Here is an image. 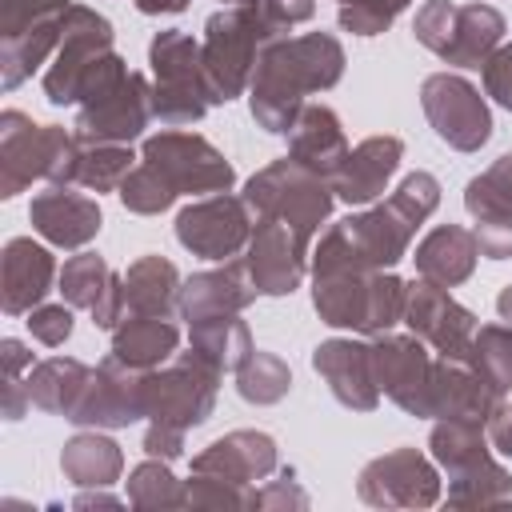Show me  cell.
Segmentation results:
<instances>
[{
  "instance_id": "1",
  "label": "cell",
  "mask_w": 512,
  "mask_h": 512,
  "mask_svg": "<svg viewBox=\"0 0 512 512\" xmlns=\"http://www.w3.org/2000/svg\"><path fill=\"white\" fill-rule=\"evenodd\" d=\"M440 208V180L424 168L408 172L396 192L364 212L328 224L312 248V276L328 272H380L408 256L416 228Z\"/></svg>"
},
{
  "instance_id": "2",
  "label": "cell",
  "mask_w": 512,
  "mask_h": 512,
  "mask_svg": "<svg viewBox=\"0 0 512 512\" xmlns=\"http://www.w3.org/2000/svg\"><path fill=\"white\" fill-rule=\"evenodd\" d=\"M344 44L332 32H300L264 48L248 84V112L256 128L288 136L304 108V96L328 92L344 76Z\"/></svg>"
},
{
  "instance_id": "3",
  "label": "cell",
  "mask_w": 512,
  "mask_h": 512,
  "mask_svg": "<svg viewBox=\"0 0 512 512\" xmlns=\"http://www.w3.org/2000/svg\"><path fill=\"white\" fill-rule=\"evenodd\" d=\"M284 36H288V24L272 12L268 0H232L220 12H212L204 20V40H200L212 100L228 104L244 96L252 84L256 60L264 56L268 44Z\"/></svg>"
},
{
  "instance_id": "4",
  "label": "cell",
  "mask_w": 512,
  "mask_h": 512,
  "mask_svg": "<svg viewBox=\"0 0 512 512\" xmlns=\"http://www.w3.org/2000/svg\"><path fill=\"white\" fill-rule=\"evenodd\" d=\"M408 280L392 268L380 272H328L312 276V308L328 328H348L360 336H380L404 324Z\"/></svg>"
},
{
  "instance_id": "5",
  "label": "cell",
  "mask_w": 512,
  "mask_h": 512,
  "mask_svg": "<svg viewBox=\"0 0 512 512\" xmlns=\"http://www.w3.org/2000/svg\"><path fill=\"white\" fill-rule=\"evenodd\" d=\"M80 140L60 124H36L20 108L0 112V196H20L32 180L68 184L76 172Z\"/></svg>"
},
{
  "instance_id": "6",
  "label": "cell",
  "mask_w": 512,
  "mask_h": 512,
  "mask_svg": "<svg viewBox=\"0 0 512 512\" xmlns=\"http://www.w3.org/2000/svg\"><path fill=\"white\" fill-rule=\"evenodd\" d=\"M148 64H152V112L164 128L196 124L208 116V108H216L196 36L180 28L156 32L148 44Z\"/></svg>"
},
{
  "instance_id": "7",
  "label": "cell",
  "mask_w": 512,
  "mask_h": 512,
  "mask_svg": "<svg viewBox=\"0 0 512 512\" xmlns=\"http://www.w3.org/2000/svg\"><path fill=\"white\" fill-rule=\"evenodd\" d=\"M244 200L256 220H280L304 236H316L320 224L332 216L336 188H332V180L316 176L312 168L296 164L292 156H280L248 176Z\"/></svg>"
},
{
  "instance_id": "8",
  "label": "cell",
  "mask_w": 512,
  "mask_h": 512,
  "mask_svg": "<svg viewBox=\"0 0 512 512\" xmlns=\"http://www.w3.org/2000/svg\"><path fill=\"white\" fill-rule=\"evenodd\" d=\"M140 160L176 196H212V192H232V184H236L232 160L212 140H204L200 132L164 128V132L144 140Z\"/></svg>"
},
{
  "instance_id": "9",
  "label": "cell",
  "mask_w": 512,
  "mask_h": 512,
  "mask_svg": "<svg viewBox=\"0 0 512 512\" xmlns=\"http://www.w3.org/2000/svg\"><path fill=\"white\" fill-rule=\"evenodd\" d=\"M220 376L208 360H200L192 348L188 352H176L168 364L152 368L148 372V384H144V416L152 424H168V428H200L212 408H216V388H220Z\"/></svg>"
},
{
  "instance_id": "10",
  "label": "cell",
  "mask_w": 512,
  "mask_h": 512,
  "mask_svg": "<svg viewBox=\"0 0 512 512\" xmlns=\"http://www.w3.org/2000/svg\"><path fill=\"white\" fill-rule=\"evenodd\" d=\"M112 40H116V32H112L108 16H100L88 4H72L60 16V48H56V60L48 64V72H44V100L52 108L80 104L84 72L104 52H112Z\"/></svg>"
},
{
  "instance_id": "11",
  "label": "cell",
  "mask_w": 512,
  "mask_h": 512,
  "mask_svg": "<svg viewBox=\"0 0 512 512\" xmlns=\"http://www.w3.org/2000/svg\"><path fill=\"white\" fill-rule=\"evenodd\" d=\"M420 108H424L432 132L456 152H480L492 140L488 100L460 72H432L420 84Z\"/></svg>"
},
{
  "instance_id": "12",
  "label": "cell",
  "mask_w": 512,
  "mask_h": 512,
  "mask_svg": "<svg viewBox=\"0 0 512 512\" xmlns=\"http://www.w3.org/2000/svg\"><path fill=\"white\" fill-rule=\"evenodd\" d=\"M252 228H256V216H252L248 200L232 196V192L200 196L188 208H180V216H176V240L200 260L240 256L252 240Z\"/></svg>"
},
{
  "instance_id": "13",
  "label": "cell",
  "mask_w": 512,
  "mask_h": 512,
  "mask_svg": "<svg viewBox=\"0 0 512 512\" xmlns=\"http://www.w3.org/2000/svg\"><path fill=\"white\" fill-rule=\"evenodd\" d=\"M356 496L372 508H432L440 500L436 460L420 448H392L360 468Z\"/></svg>"
},
{
  "instance_id": "14",
  "label": "cell",
  "mask_w": 512,
  "mask_h": 512,
  "mask_svg": "<svg viewBox=\"0 0 512 512\" xmlns=\"http://www.w3.org/2000/svg\"><path fill=\"white\" fill-rule=\"evenodd\" d=\"M372 344V368H376V384L380 396H388L400 412L408 416H432V352L428 344L408 332H380L368 340Z\"/></svg>"
},
{
  "instance_id": "15",
  "label": "cell",
  "mask_w": 512,
  "mask_h": 512,
  "mask_svg": "<svg viewBox=\"0 0 512 512\" xmlns=\"http://www.w3.org/2000/svg\"><path fill=\"white\" fill-rule=\"evenodd\" d=\"M144 384H148V372L128 368L124 360H116L108 352L88 372V380L64 420H72L76 428H128V424L144 420Z\"/></svg>"
},
{
  "instance_id": "16",
  "label": "cell",
  "mask_w": 512,
  "mask_h": 512,
  "mask_svg": "<svg viewBox=\"0 0 512 512\" xmlns=\"http://www.w3.org/2000/svg\"><path fill=\"white\" fill-rule=\"evenodd\" d=\"M404 324L408 332H416L436 356L448 360H468L472 356V336H476V312L464 308L448 288L416 276L408 284V300H404Z\"/></svg>"
},
{
  "instance_id": "17",
  "label": "cell",
  "mask_w": 512,
  "mask_h": 512,
  "mask_svg": "<svg viewBox=\"0 0 512 512\" xmlns=\"http://www.w3.org/2000/svg\"><path fill=\"white\" fill-rule=\"evenodd\" d=\"M248 276L260 296H292L312 264V236L280 224V220H256L252 240L244 248Z\"/></svg>"
},
{
  "instance_id": "18",
  "label": "cell",
  "mask_w": 512,
  "mask_h": 512,
  "mask_svg": "<svg viewBox=\"0 0 512 512\" xmlns=\"http://www.w3.org/2000/svg\"><path fill=\"white\" fill-rule=\"evenodd\" d=\"M148 120H156L152 112V84L144 72H128L108 96L80 104L76 116V136L80 140H96V144H132L144 136Z\"/></svg>"
},
{
  "instance_id": "19",
  "label": "cell",
  "mask_w": 512,
  "mask_h": 512,
  "mask_svg": "<svg viewBox=\"0 0 512 512\" xmlns=\"http://www.w3.org/2000/svg\"><path fill=\"white\" fill-rule=\"evenodd\" d=\"M312 368L344 408L372 412L380 404V384H376V368H372V344L352 340V336L320 340L312 348Z\"/></svg>"
},
{
  "instance_id": "20",
  "label": "cell",
  "mask_w": 512,
  "mask_h": 512,
  "mask_svg": "<svg viewBox=\"0 0 512 512\" xmlns=\"http://www.w3.org/2000/svg\"><path fill=\"white\" fill-rule=\"evenodd\" d=\"M28 220H32L36 236H44L52 248H68V252H80L104 228L100 204L84 192H72L68 184H48L44 192H36L28 204Z\"/></svg>"
},
{
  "instance_id": "21",
  "label": "cell",
  "mask_w": 512,
  "mask_h": 512,
  "mask_svg": "<svg viewBox=\"0 0 512 512\" xmlns=\"http://www.w3.org/2000/svg\"><path fill=\"white\" fill-rule=\"evenodd\" d=\"M52 280H60L56 272V256L36 244L32 236H12L0 252V308L8 316H28L36 304H44V296L52 292Z\"/></svg>"
},
{
  "instance_id": "22",
  "label": "cell",
  "mask_w": 512,
  "mask_h": 512,
  "mask_svg": "<svg viewBox=\"0 0 512 512\" xmlns=\"http://www.w3.org/2000/svg\"><path fill=\"white\" fill-rule=\"evenodd\" d=\"M256 296L260 292L248 276V264L224 260L220 268L192 272L180 284V320L196 324V320H212V316H232V312H244Z\"/></svg>"
},
{
  "instance_id": "23",
  "label": "cell",
  "mask_w": 512,
  "mask_h": 512,
  "mask_svg": "<svg viewBox=\"0 0 512 512\" xmlns=\"http://www.w3.org/2000/svg\"><path fill=\"white\" fill-rule=\"evenodd\" d=\"M280 464V448L268 432L256 428H236L220 440H212L208 448H200L192 456V472H208V476H224L236 484H256L268 480Z\"/></svg>"
},
{
  "instance_id": "24",
  "label": "cell",
  "mask_w": 512,
  "mask_h": 512,
  "mask_svg": "<svg viewBox=\"0 0 512 512\" xmlns=\"http://www.w3.org/2000/svg\"><path fill=\"white\" fill-rule=\"evenodd\" d=\"M348 136L340 116L328 104H304L300 116L288 128V156L304 168H312L324 180H336V172L348 160Z\"/></svg>"
},
{
  "instance_id": "25",
  "label": "cell",
  "mask_w": 512,
  "mask_h": 512,
  "mask_svg": "<svg viewBox=\"0 0 512 512\" xmlns=\"http://www.w3.org/2000/svg\"><path fill=\"white\" fill-rule=\"evenodd\" d=\"M400 160H404V140L400 136H368V140H360L348 152V160L336 172V180H332L336 200H344V204H376L384 196L388 180L396 176Z\"/></svg>"
},
{
  "instance_id": "26",
  "label": "cell",
  "mask_w": 512,
  "mask_h": 512,
  "mask_svg": "<svg viewBox=\"0 0 512 512\" xmlns=\"http://www.w3.org/2000/svg\"><path fill=\"white\" fill-rule=\"evenodd\" d=\"M496 388L468 364V360H448L436 356L432 364V416L428 420H488L492 404H496Z\"/></svg>"
},
{
  "instance_id": "27",
  "label": "cell",
  "mask_w": 512,
  "mask_h": 512,
  "mask_svg": "<svg viewBox=\"0 0 512 512\" xmlns=\"http://www.w3.org/2000/svg\"><path fill=\"white\" fill-rule=\"evenodd\" d=\"M412 260H416V276H424V280H432L440 288H456V284H464L476 272L480 248H476L472 228L440 224V228H432L416 244V256Z\"/></svg>"
},
{
  "instance_id": "28",
  "label": "cell",
  "mask_w": 512,
  "mask_h": 512,
  "mask_svg": "<svg viewBox=\"0 0 512 512\" xmlns=\"http://www.w3.org/2000/svg\"><path fill=\"white\" fill-rule=\"evenodd\" d=\"M504 32H508V20L500 8L492 4H460L456 8V24H452V40L448 48L440 52L444 64L452 68H480L500 44H504Z\"/></svg>"
},
{
  "instance_id": "29",
  "label": "cell",
  "mask_w": 512,
  "mask_h": 512,
  "mask_svg": "<svg viewBox=\"0 0 512 512\" xmlns=\"http://www.w3.org/2000/svg\"><path fill=\"white\" fill-rule=\"evenodd\" d=\"M176 348H180V328L168 316H132L128 312L112 328V356L140 372L168 364L176 356Z\"/></svg>"
},
{
  "instance_id": "30",
  "label": "cell",
  "mask_w": 512,
  "mask_h": 512,
  "mask_svg": "<svg viewBox=\"0 0 512 512\" xmlns=\"http://www.w3.org/2000/svg\"><path fill=\"white\" fill-rule=\"evenodd\" d=\"M60 472L76 488H108L124 472V452L112 436H104V428H88L60 448Z\"/></svg>"
},
{
  "instance_id": "31",
  "label": "cell",
  "mask_w": 512,
  "mask_h": 512,
  "mask_svg": "<svg viewBox=\"0 0 512 512\" xmlns=\"http://www.w3.org/2000/svg\"><path fill=\"white\" fill-rule=\"evenodd\" d=\"M180 268L168 256H140L124 272V296L132 316H172L180 312Z\"/></svg>"
},
{
  "instance_id": "32",
  "label": "cell",
  "mask_w": 512,
  "mask_h": 512,
  "mask_svg": "<svg viewBox=\"0 0 512 512\" xmlns=\"http://www.w3.org/2000/svg\"><path fill=\"white\" fill-rule=\"evenodd\" d=\"M188 348L208 360L216 372H236L248 356H252V332L240 320V312L232 316H212V320H196L188 324Z\"/></svg>"
},
{
  "instance_id": "33",
  "label": "cell",
  "mask_w": 512,
  "mask_h": 512,
  "mask_svg": "<svg viewBox=\"0 0 512 512\" xmlns=\"http://www.w3.org/2000/svg\"><path fill=\"white\" fill-rule=\"evenodd\" d=\"M88 372L92 368L84 360H76V356H52V360L32 364L28 376H24L28 396H32V408H40L48 416H68V408L76 404Z\"/></svg>"
},
{
  "instance_id": "34",
  "label": "cell",
  "mask_w": 512,
  "mask_h": 512,
  "mask_svg": "<svg viewBox=\"0 0 512 512\" xmlns=\"http://www.w3.org/2000/svg\"><path fill=\"white\" fill-rule=\"evenodd\" d=\"M56 48H60V20L36 24L20 36H4L0 40V88L16 92Z\"/></svg>"
},
{
  "instance_id": "35",
  "label": "cell",
  "mask_w": 512,
  "mask_h": 512,
  "mask_svg": "<svg viewBox=\"0 0 512 512\" xmlns=\"http://www.w3.org/2000/svg\"><path fill=\"white\" fill-rule=\"evenodd\" d=\"M428 448H432V460L444 472H456V468H468V464L492 456L484 420H460V416L436 420L432 432H428Z\"/></svg>"
},
{
  "instance_id": "36",
  "label": "cell",
  "mask_w": 512,
  "mask_h": 512,
  "mask_svg": "<svg viewBox=\"0 0 512 512\" xmlns=\"http://www.w3.org/2000/svg\"><path fill=\"white\" fill-rule=\"evenodd\" d=\"M512 500V472L492 456L448 472V504L452 508H488Z\"/></svg>"
},
{
  "instance_id": "37",
  "label": "cell",
  "mask_w": 512,
  "mask_h": 512,
  "mask_svg": "<svg viewBox=\"0 0 512 512\" xmlns=\"http://www.w3.org/2000/svg\"><path fill=\"white\" fill-rule=\"evenodd\" d=\"M80 140V136H76ZM132 148L128 144H96V140H80V152H76V172H72V184L88 188V192H120L124 176L136 168L132 164Z\"/></svg>"
},
{
  "instance_id": "38",
  "label": "cell",
  "mask_w": 512,
  "mask_h": 512,
  "mask_svg": "<svg viewBox=\"0 0 512 512\" xmlns=\"http://www.w3.org/2000/svg\"><path fill=\"white\" fill-rule=\"evenodd\" d=\"M236 392H240V400H248L256 408L280 404L292 392V368L276 352L252 348V356L236 368Z\"/></svg>"
},
{
  "instance_id": "39",
  "label": "cell",
  "mask_w": 512,
  "mask_h": 512,
  "mask_svg": "<svg viewBox=\"0 0 512 512\" xmlns=\"http://www.w3.org/2000/svg\"><path fill=\"white\" fill-rule=\"evenodd\" d=\"M168 464H172V460L148 456L144 464H136V468L128 472V504H132V508H148V512L188 508V500H184V480H176Z\"/></svg>"
},
{
  "instance_id": "40",
  "label": "cell",
  "mask_w": 512,
  "mask_h": 512,
  "mask_svg": "<svg viewBox=\"0 0 512 512\" xmlns=\"http://www.w3.org/2000/svg\"><path fill=\"white\" fill-rule=\"evenodd\" d=\"M468 364L496 388V396L512 392V324H480L472 336Z\"/></svg>"
},
{
  "instance_id": "41",
  "label": "cell",
  "mask_w": 512,
  "mask_h": 512,
  "mask_svg": "<svg viewBox=\"0 0 512 512\" xmlns=\"http://www.w3.org/2000/svg\"><path fill=\"white\" fill-rule=\"evenodd\" d=\"M108 280H112L108 260H104V256H96V252H84V248H80V252H76V256H68V260H64V268H60V296H64V304L92 312V308L100 304V296H104Z\"/></svg>"
},
{
  "instance_id": "42",
  "label": "cell",
  "mask_w": 512,
  "mask_h": 512,
  "mask_svg": "<svg viewBox=\"0 0 512 512\" xmlns=\"http://www.w3.org/2000/svg\"><path fill=\"white\" fill-rule=\"evenodd\" d=\"M184 500H188V508L244 512V508H256V484H236V480H224V476L192 472L184 480Z\"/></svg>"
},
{
  "instance_id": "43",
  "label": "cell",
  "mask_w": 512,
  "mask_h": 512,
  "mask_svg": "<svg viewBox=\"0 0 512 512\" xmlns=\"http://www.w3.org/2000/svg\"><path fill=\"white\" fill-rule=\"evenodd\" d=\"M116 196H120V204H124L128 212H136V216H160V212H168V208L180 200L144 160L124 176V184H120Z\"/></svg>"
},
{
  "instance_id": "44",
  "label": "cell",
  "mask_w": 512,
  "mask_h": 512,
  "mask_svg": "<svg viewBox=\"0 0 512 512\" xmlns=\"http://www.w3.org/2000/svg\"><path fill=\"white\" fill-rule=\"evenodd\" d=\"M412 0H352V4H340L336 12V24L352 36H380L392 28V20L408 8Z\"/></svg>"
},
{
  "instance_id": "45",
  "label": "cell",
  "mask_w": 512,
  "mask_h": 512,
  "mask_svg": "<svg viewBox=\"0 0 512 512\" xmlns=\"http://www.w3.org/2000/svg\"><path fill=\"white\" fill-rule=\"evenodd\" d=\"M72 8V0H0V40L20 36L36 24L60 20Z\"/></svg>"
},
{
  "instance_id": "46",
  "label": "cell",
  "mask_w": 512,
  "mask_h": 512,
  "mask_svg": "<svg viewBox=\"0 0 512 512\" xmlns=\"http://www.w3.org/2000/svg\"><path fill=\"white\" fill-rule=\"evenodd\" d=\"M456 8H460V4H452V0H424V4L416 8L412 32H416V40H420L428 52L440 56V52L448 48L452 24H456Z\"/></svg>"
},
{
  "instance_id": "47",
  "label": "cell",
  "mask_w": 512,
  "mask_h": 512,
  "mask_svg": "<svg viewBox=\"0 0 512 512\" xmlns=\"http://www.w3.org/2000/svg\"><path fill=\"white\" fill-rule=\"evenodd\" d=\"M24 324H28L32 340H40L48 348H60L72 336V304H36Z\"/></svg>"
},
{
  "instance_id": "48",
  "label": "cell",
  "mask_w": 512,
  "mask_h": 512,
  "mask_svg": "<svg viewBox=\"0 0 512 512\" xmlns=\"http://www.w3.org/2000/svg\"><path fill=\"white\" fill-rule=\"evenodd\" d=\"M132 68L124 64V56L112 48V52H104L88 72H84V84H80V104H88V100H100V96H108L124 76H128Z\"/></svg>"
},
{
  "instance_id": "49",
  "label": "cell",
  "mask_w": 512,
  "mask_h": 512,
  "mask_svg": "<svg viewBox=\"0 0 512 512\" xmlns=\"http://www.w3.org/2000/svg\"><path fill=\"white\" fill-rule=\"evenodd\" d=\"M256 508H276V512L308 508V492L300 488L296 472H292V468H284L276 480H268L264 488H256Z\"/></svg>"
},
{
  "instance_id": "50",
  "label": "cell",
  "mask_w": 512,
  "mask_h": 512,
  "mask_svg": "<svg viewBox=\"0 0 512 512\" xmlns=\"http://www.w3.org/2000/svg\"><path fill=\"white\" fill-rule=\"evenodd\" d=\"M484 96L512 112V44H500L484 64Z\"/></svg>"
},
{
  "instance_id": "51",
  "label": "cell",
  "mask_w": 512,
  "mask_h": 512,
  "mask_svg": "<svg viewBox=\"0 0 512 512\" xmlns=\"http://www.w3.org/2000/svg\"><path fill=\"white\" fill-rule=\"evenodd\" d=\"M476 248L484 260H508L512 256V216H484L472 228Z\"/></svg>"
},
{
  "instance_id": "52",
  "label": "cell",
  "mask_w": 512,
  "mask_h": 512,
  "mask_svg": "<svg viewBox=\"0 0 512 512\" xmlns=\"http://www.w3.org/2000/svg\"><path fill=\"white\" fill-rule=\"evenodd\" d=\"M128 316V296H124V272H112V280H108V288H104V296H100V304L92 308V324L96 328H104V332H112L120 320Z\"/></svg>"
},
{
  "instance_id": "53",
  "label": "cell",
  "mask_w": 512,
  "mask_h": 512,
  "mask_svg": "<svg viewBox=\"0 0 512 512\" xmlns=\"http://www.w3.org/2000/svg\"><path fill=\"white\" fill-rule=\"evenodd\" d=\"M184 436L180 428H168V424H152L144 428V452L148 456H160V460H180L184 456Z\"/></svg>"
},
{
  "instance_id": "54",
  "label": "cell",
  "mask_w": 512,
  "mask_h": 512,
  "mask_svg": "<svg viewBox=\"0 0 512 512\" xmlns=\"http://www.w3.org/2000/svg\"><path fill=\"white\" fill-rule=\"evenodd\" d=\"M484 428H488V444H492V452L512 456V400H504V396H500V400L492 404V412H488Z\"/></svg>"
},
{
  "instance_id": "55",
  "label": "cell",
  "mask_w": 512,
  "mask_h": 512,
  "mask_svg": "<svg viewBox=\"0 0 512 512\" xmlns=\"http://www.w3.org/2000/svg\"><path fill=\"white\" fill-rule=\"evenodd\" d=\"M0 364H4V380H24V368H32L28 344L16 336H4L0 340Z\"/></svg>"
},
{
  "instance_id": "56",
  "label": "cell",
  "mask_w": 512,
  "mask_h": 512,
  "mask_svg": "<svg viewBox=\"0 0 512 512\" xmlns=\"http://www.w3.org/2000/svg\"><path fill=\"white\" fill-rule=\"evenodd\" d=\"M28 408H32L28 384L24 380H4V388H0V416L4 420H20Z\"/></svg>"
},
{
  "instance_id": "57",
  "label": "cell",
  "mask_w": 512,
  "mask_h": 512,
  "mask_svg": "<svg viewBox=\"0 0 512 512\" xmlns=\"http://www.w3.org/2000/svg\"><path fill=\"white\" fill-rule=\"evenodd\" d=\"M268 4H272V12H276L288 28H296V24H304V20L316 16V0H268Z\"/></svg>"
},
{
  "instance_id": "58",
  "label": "cell",
  "mask_w": 512,
  "mask_h": 512,
  "mask_svg": "<svg viewBox=\"0 0 512 512\" xmlns=\"http://www.w3.org/2000/svg\"><path fill=\"white\" fill-rule=\"evenodd\" d=\"M484 176H488V184L512 204V152H504L500 160H492V164L484 168Z\"/></svg>"
},
{
  "instance_id": "59",
  "label": "cell",
  "mask_w": 512,
  "mask_h": 512,
  "mask_svg": "<svg viewBox=\"0 0 512 512\" xmlns=\"http://www.w3.org/2000/svg\"><path fill=\"white\" fill-rule=\"evenodd\" d=\"M124 500H128V496H124ZM124 500L112 496V492H104V488H84V492L72 500V508H80V512H84V508H120Z\"/></svg>"
},
{
  "instance_id": "60",
  "label": "cell",
  "mask_w": 512,
  "mask_h": 512,
  "mask_svg": "<svg viewBox=\"0 0 512 512\" xmlns=\"http://www.w3.org/2000/svg\"><path fill=\"white\" fill-rule=\"evenodd\" d=\"M144 16H176L188 8V0H132Z\"/></svg>"
},
{
  "instance_id": "61",
  "label": "cell",
  "mask_w": 512,
  "mask_h": 512,
  "mask_svg": "<svg viewBox=\"0 0 512 512\" xmlns=\"http://www.w3.org/2000/svg\"><path fill=\"white\" fill-rule=\"evenodd\" d=\"M496 312H500V320H504V324H512V284H508V288H500V296H496Z\"/></svg>"
},
{
  "instance_id": "62",
  "label": "cell",
  "mask_w": 512,
  "mask_h": 512,
  "mask_svg": "<svg viewBox=\"0 0 512 512\" xmlns=\"http://www.w3.org/2000/svg\"><path fill=\"white\" fill-rule=\"evenodd\" d=\"M224 4H232V0H224Z\"/></svg>"
}]
</instances>
